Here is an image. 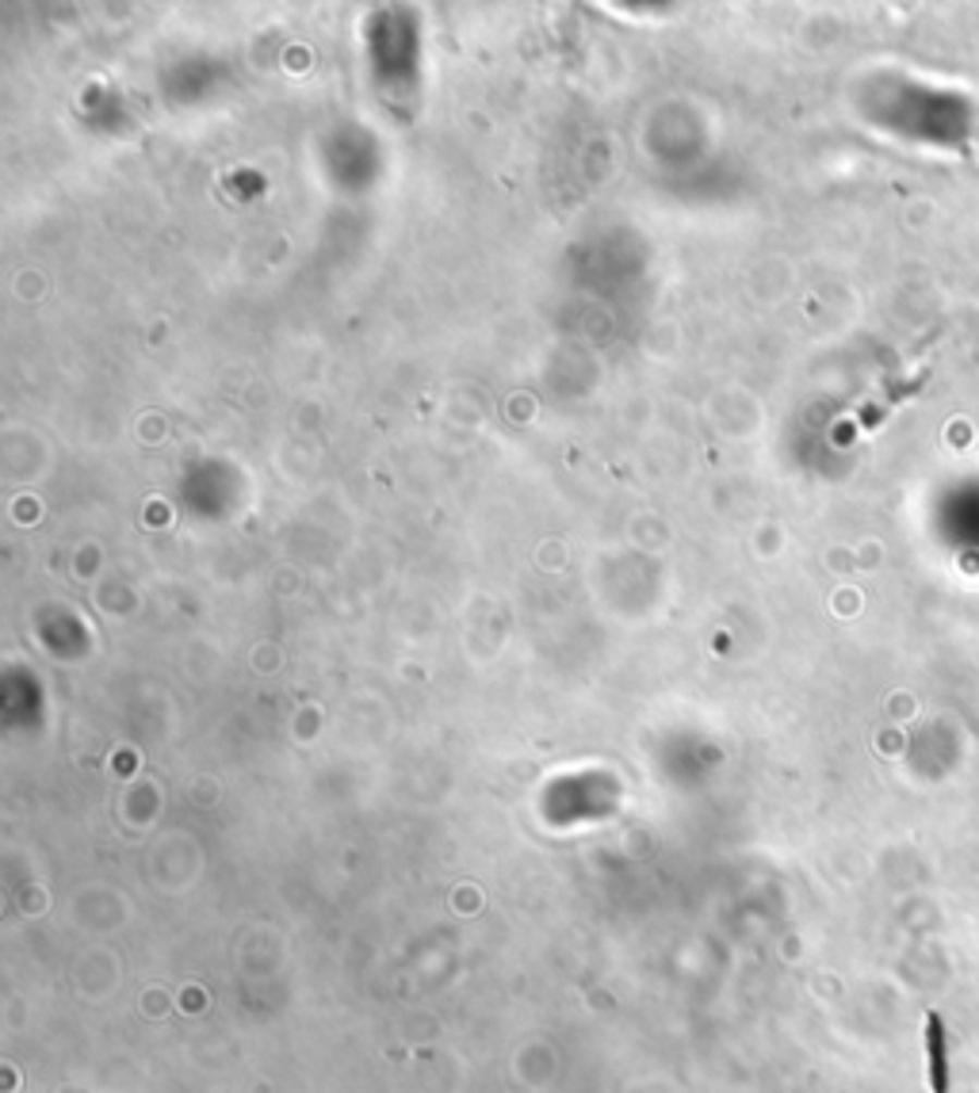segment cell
I'll return each mask as SVG.
<instances>
[{"label": "cell", "mask_w": 979, "mask_h": 1093, "mask_svg": "<svg viewBox=\"0 0 979 1093\" xmlns=\"http://www.w3.org/2000/svg\"><path fill=\"white\" fill-rule=\"evenodd\" d=\"M926 1032H930V1085H933V1093H945L949 1070H945V1036H941V1017L938 1014H930Z\"/></svg>", "instance_id": "1"}]
</instances>
